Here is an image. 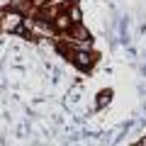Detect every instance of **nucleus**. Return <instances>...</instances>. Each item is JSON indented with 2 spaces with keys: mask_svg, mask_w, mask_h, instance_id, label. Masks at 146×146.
I'll return each mask as SVG.
<instances>
[{
  "mask_svg": "<svg viewBox=\"0 0 146 146\" xmlns=\"http://www.w3.org/2000/svg\"><path fill=\"white\" fill-rule=\"evenodd\" d=\"M20 25H22V15H20V12H7V15H5V22H3V27H5L7 32L20 29Z\"/></svg>",
  "mask_w": 146,
  "mask_h": 146,
  "instance_id": "1",
  "label": "nucleus"
},
{
  "mask_svg": "<svg viewBox=\"0 0 146 146\" xmlns=\"http://www.w3.org/2000/svg\"><path fill=\"white\" fill-rule=\"evenodd\" d=\"M76 63H78L80 68H88L90 63H93V56H90V54H85V51H80V54H76Z\"/></svg>",
  "mask_w": 146,
  "mask_h": 146,
  "instance_id": "2",
  "label": "nucleus"
},
{
  "mask_svg": "<svg viewBox=\"0 0 146 146\" xmlns=\"http://www.w3.org/2000/svg\"><path fill=\"white\" fill-rule=\"evenodd\" d=\"M110 98H112V90H102V93L98 95V107L107 105V102H110Z\"/></svg>",
  "mask_w": 146,
  "mask_h": 146,
  "instance_id": "3",
  "label": "nucleus"
},
{
  "mask_svg": "<svg viewBox=\"0 0 146 146\" xmlns=\"http://www.w3.org/2000/svg\"><path fill=\"white\" fill-rule=\"evenodd\" d=\"M73 34L78 36V39H90V36H88V32H85L83 27H76V29H73Z\"/></svg>",
  "mask_w": 146,
  "mask_h": 146,
  "instance_id": "4",
  "label": "nucleus"
},
{
  "mask_svg": "<svg viewBox=\"0 0 146 146\" xmlns=\"http://www.w3.org/2000/svg\"><path fill=\"white\" fill-rule=\"evenodd\" d=\"M56 27H58V29H66V27H68V17H56Z\"/></svg>",
  "mask_w": 146,
  "mask_h": 146,
  "instance_id": "5",
  "label": "nucleus"
},
{
  "mask_svg": "<svg viewBox=\"0 0 146 146\" xmlns=\"http://www.w3.org/2000/svg\"><path fill=\"white\" fill-rule=\"evenodd\" d=\"M71 17H73V20H78V17H80V10H78V7H73V10H71Z\"/></svg>",
  "mask_w": 146,
  "mask_h": 146,
  "instance_id": "6",
  "label": "nucleus"
},
{
  "mask_svg": "<svg viewBox=\"0 0 146 146\" xmlns=\"http://www.w3.org/2000/svg\"><path fill=\"white\" fill-rule=\"evenodd\" d=\"M141 146H146V139H144V141H141Z\"/></svg>",
  "mask_w": 146,
  "mask_h": 146,
  "instance_id": "7",
  "label": "nucleus"
}]
</instances>
